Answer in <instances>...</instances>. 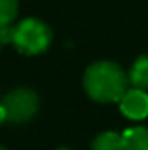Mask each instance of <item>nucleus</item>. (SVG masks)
<instances>
[{
  "mask_svg": "<svg viewBox=\"0 0 148 150\" xmlns=\"http://www.w3.org/2000/svg\"><path fill=\"white\" fill-rule=\"evenodd\" d=\"M129 75L113 61H96L84 74V89L87 96L99 103L120 101L127 91Z\"/></svg>",
  "mask_w": 148,
  "mask_h": 150,
  "instance_id": "1",
  "label": "nucleus"
},
{
  "mask_svg": "<svg viewBox=\"0 0 148 150\" xmlns=\"http://www.w3.org/2000/svg\"><path fill=\"white\" fill-rule=\"evenodd\" d=\"M51 40H52V32L44 21L37 18H26L19 25H16L12 44L19 52L26 56H35L47 51Z\"/></svg>",
  "mask_w": 148,
  "mask_h": 150,
  "instance_id": "2",
  "label": "nucleus"
},
{
  "mask_svg": "<svg viewBox=\"0 0 148 150\" xmlns=\"http://www.w3.org/2000/svg\"><path fill=\"white\" fill-rule=\"evenodd\" d=\"M2 107L5 110V119L12 124L28 122L38 110V98L32 89L18 87L2 98Z\"/></svg>",
  "mask_w": 148,
  "mask_h": 150,
  "instance_id": "3",
  "label": "nucleus"
},
{
  "mask_svg": "<svg viewBox=\"0 0 148 150\" xmlns=\"http://www.w3.org/2000/svg\"><path fill=\"white\" fill-rule=\"evenodd\" d=\"M118 103H120V112L132 120H141L148 115V94L143 89L138 87L127 89Z\"/></svg>",
  "mask_w": 148,
  "mask_h": 150,
  "instance_id": "4",
  "label": "nucleus"
},
{
  "mask_svg": "<svg viewBox=\"0 0 148 150\" xmlns=\"http://www.w3.org/2000/svg\"><path fill=\"white\" fill-rule=\"evenodd\" d=\"M129 82L138 87L148 91V54H141L129 70Z\"/></svg>",
  "mask_w": 148,
  "mask_h": 150,
  "instance_id": "5",
  "label": "nucleus"
},
{
  "mask_svg": "<svg viewBox=\"0 0 148 150\" xmlns=\"http://www.w3.org/2000/svg\"><path fill=\"white\" fill-rule=\"evenodd\" d=\"M124 150H148V127H131L122 133Z\"/></svg>",
  "mask_w": 148,
  "mask_h": 150,
  "instance_id": "6",
  "label": "nucleus"
},
{
  "mask_svg": "<svg viewBox=\"0 0 148 150\" xmlns=\"http://www.w3.org/2000/svg\"><path fill=\"white\" fill-rule=\"evenodd\" d=\"M91 150H124V136L113 131H105L94 138Z\"/></svg>",
  "mask_w": 148,
  "mask_h": 150,
  "instance_id": "7",
  "label": "nucleus"
},
{
  "mask_svg": "<svg viewBox=\"0 0 148 150\" xmlns=\"http://www.w3.org/2000/svg\"><path fill=\"white\" fill-rule=\"evenodd\" d=\"M18 16V0H0V28L12 25Z\"/></svg>",
  "mask_w": 148,
  "mask_h": 150,
  "instance_id": "8",
  "label": "nucleus"
},
{
  "mask_svg": "<svg viewBox=\"0 0 148 150\" xmlns=\"http://www.w3.org/2000/svg\"><path fill=\"white\" fill-rule=\"evenodd\" d=\"M14 32H16V26H12V25H9V26H2L0 28V45H4V44H12V40H14Z\"/></svg>",
  "mask_w": 148,
  "mask_h": 150,
  "instance_id": "9",
  "label": "nucleus"
},
{
  "mask_svg": "<svg viewBox=\"0 0 148 150\" xmlns=\"http://www.w3.org/2000/svg\"><path fill=\"white\" fill-rule=\"evenodd\" d=\"M7 119H5V110H4V107H2V103H0V124L2 122H5Z\"/></svg>",
  "mask_w": 148,
  "mask_h": 150,
  "instance_id": "10",
  "label": "nucleus"
},
{
  "mask_svg": "<svg viewBox=\"0 0 148 150\" xmlns=\"http://www.w3.org/2000/svg\"><path fill=\"white\" fill-rule=\"evenodd\" d=\"M56 150H70V149H65V147H61V149H56Z\"/></svg>",
  "mask_w": 148,
  "mask_h": 150,
  "instance_id": "11",
  "label": "nucleus"
},
{
  "mask_svg": "<svg viewBox=\"0 0 148 150\" xmlns=\"http://www.w3.org/2000/svg\"><path fill=\"white\" fill-rule=\"evenodd\" d=\"M0 150H7V149H5V147H2V145H0Z\"/></svg>",
  "mask_w": 148,
  "mask_h": 150,
  "instance_id": "12",
  "label": "nucleus"
}]
</instances>
